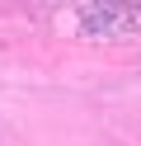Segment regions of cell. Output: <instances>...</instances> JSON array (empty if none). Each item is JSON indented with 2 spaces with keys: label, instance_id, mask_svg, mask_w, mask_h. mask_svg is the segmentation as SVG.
Returning a JSON list of instances; mask_svg holds the SVG:
<instances>
[]
</instances>
